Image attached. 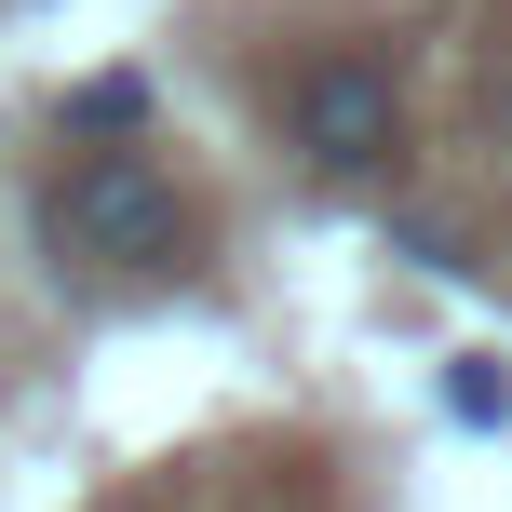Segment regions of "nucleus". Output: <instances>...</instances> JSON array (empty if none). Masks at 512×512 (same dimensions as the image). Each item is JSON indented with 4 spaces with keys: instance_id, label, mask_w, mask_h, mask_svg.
Wrapping results in <instances>:
<instances>
[{
    "instance_id": "obj_1",
    "label": "nucleus",
    "mask_w": 512,
    "mask_h": 512,
    "mask_svg": "<svg viewBox=\"0 0 512 512\" xmlns=\"http://www.w3.org/2000/svg\"><path fill=\"white\" fill-rule=\"evenodd\" d=\"M41 230H54V256H81V270H162V256L189 243V203H176V176H162V162L95 149V162H68V176H54Z\"/></svg>"
},
{
    "instance_id": "obj_2",
    "label": "nucleus",
    "mask_w": 512,
    "mask_h": 512,
    "mask_svg": "<svg viewBox=\"0 0 512 512\" xmlns=\"http://www.w3.org/2000/svg\"><path fill=\"white\" fill-rule=\"evenodd\" d=\"M283 135H297L310 176H378V162L405 149V81H391L378 54H310V68L283 81Z\"/></svg>"
}]
</instances>
